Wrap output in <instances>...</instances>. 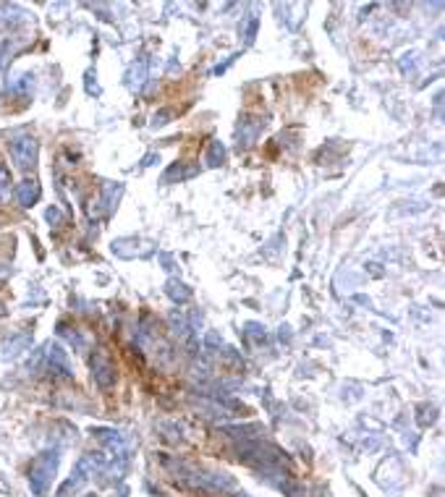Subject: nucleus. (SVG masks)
<instances>
[{
  "mask_svg": "<svg viewBox=\"0 0 445 497\" xmlns=\"http://www.w3.org/2000/svg\"><path fill=\"white\" fill-rule=\"evenodd\" d=\"M8 152H11V160L16 162L19 170H32L37 165V155H39V144L32 134L26 131H19L13 134L11 142H8Z\"/></svg>",
  "mask_w": 445,
  "mask_h": 497,
  "instance_id": "nucleus-1",
  "label": "nucleus"
},
{
  "mask_svg": "<svg viewBox=\"0 0 445 497\" xmlns=\"http://www.w3.org/2000/svg\"><path fill=\"white\" fill-rule=\"evenodd\" d=\"M55 471H58V456L55 453H42V456L32 461V466H29V484H32L34 495L39 497L48 495Z\"/></svg>",
  "mask_w": 445,
  "mask_h": 497,
  "instance_id": "nucleus-2",
  "label": "nucleus"
},
{
  "mask_svg": "<svg viewBox=\"0 0 445 497\" xmlns=\"http://www.w3.org/2000/svg\"><path fill=\"white\" fill-rule=\"evenodd\" d=\"M16 202L21 204V207H32V204H37L39 199V183L34 181V178H26V181H21L19 186H16Z\"/></svg>",
  "mask_w": 445,
  "mask_h": 497,
  "instance_id": "nucleus-3",
  "label": "nucleus"
},
{
  "mask_svg": "<svg viewBox=\"0 0 445 497\" xmlns=\"http://www.w3.org/2000/svg\"><path fill=\"white\" fill-rule=\"evenodd\" d=\"M48 361H50L52 372H58V374H63V377H71V361H68V353H65L61 346H50Z\"/></svg>",
  "mask_w": 445,
  "mask_h": 497,
  "instance_id": "nucleus-4",
  "label": "nucleus"
},
{
  "mask_svg": "<svg viewBox=\"0 0 445 497\" xmlns=\"http://www.w3.org/2000/svg\"><path fill=\"white\" fill-rule=\"evenodd\" d=\"M92 369H94V379H97L103 388L116 382V372H113V366L107 364L105 359H94V361H92Z\"/></svg>",
  "mask_w": 445,
  "mask_h": 497,
  "instance_id": "nucleus-5",
  "label": "nucleus"
},
{
  "mask_svg": "<svg viewBox=\"0 0 445 497\" xmlns=\"http://www.w3.org/2000/svg\"><path fill=\"white\" fill-rule=\"evenodd\" d=\"M11 170L6 168V165H0V204L3 202H8V196H11Z\"/></svg>",
  "mask_w": 445,
  "mask_h": 497,
  "instance_id": "nucleus-6",
  "label": "nucleus"
},
{
  "mask_svg": "<svg viewBox=\"0 0 445 497\" xmlns=\"http://www.w3.org/2000/svg\"><path fill=\"white\" fill-rule=\"evenodd\" d=\"M209 165H220L222 160H225V149L220 147V142H215L212 147H209Z\"/></svg>",
  "mask_w": 445,
  "mask_h": 497,
  "instance_id": "nucleus-7",
  "label": "nucleus"
},
{
  "mask_svg": "<svg viewBox=\"0 0 445 497\" xmlns=\"http://www.w3.org/2000/svg\"><path fill=\"white\" fill-rule=\"evenodd\" d=\"M3 65H6V47L0 45V68H3Z\"/></svg>",
  "mask_w": 445,
  "mask_h": 497,
  "instance_id": "nucleus-8",
  "label": "nucleus"
}]
</instances>
